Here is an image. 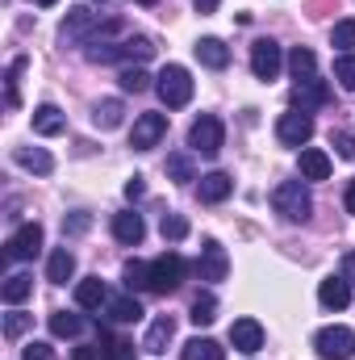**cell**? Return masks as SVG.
Returning <instances> with one entry per match:
<instances>
[{
  "mask_svg": "<svg viewBox=\"0 0 355 360\" xmlns=\"http://www.w3.org/2000/svg\"><path fill=\"white\" fill-rule=\"evenodd\" d=\"M117 30H121V21H96L88 4H76V8H67L59 38H63V46H88V42H100L105 34H117Z\"/></svg>",
  "mask_w": 355,
  "mask_h": 360,
  "instance_id": "6da1fadb",
  "label": "cell"
},
{
  "mask_svg": "<svg viewBox=\"0 0 355 360\" xmlns=\"http://www.w3.org/2000/svg\"><path fill=\"white\" fill-rule=\"evenodd\" d=\"M88 63H147L155 55V42L147 34H134V38H121V42H88L84 46Z\"/></svg>",
  "mask_w": 355,
  "mask_h": 360,
  "instance_id": "7a4b0ae2",
  "label": "cell"
},
{
  "mask_svg": "<svg viewBox=\"0 0 355 360\" xmlns=\"http://www.w3.org/2000/svg\"><path fill=\"white\" fill-rule=\"evenodd\" d=\"M272 210H276L284 222H305L309 210H314L309 188H305L301 180H284V184H276V188H272Z\"/></svg>",
  "mask_w": 355,
  "mask_h": 360,
  "instance_id": "3957f363",
  "label": "cell"
},
{
  "mask_svg": "<svg viewBox=\"0 0 355 360\" xmlns=\"http://www.w3.org/2000/svg\"><path fill=\"white\" fill-rule=\"evenodd\" d=\"M155 92H159V101H163L168 109H184V105L192 101V76H188V68L168 63V68L159 72V80H155Z\"/></svg>",
  "mask_w": 355,
  "mask_h": 360,
  "instance_id": "277c9868",
  "label": "cell"
},
{
  "mask_svg": "<svg viewBox=\"0 0 355 360\" xmlns=\"http://www.w3.org/2000/svg\"><path fill=\"white\" fill-rule=\"evenodd\" d=\"M222 143H226V126H222V117L201 113V117L188 126V151H196V155H217Z\"/></svg>",
  "mask_w": 355,
  "mask_h": 360,
  "instance_id": "5b68a950",
  "label": "cell"
},
{
  "mask_svg": "<svg viewBox=\"0 0 355 360\" xmlns=\"http://www.w3.org/2000/svg\"><path fill=\"white\" fill-rule=\"evenodd\" d=\"M184 256L180 252H163V256H155L151 260V293H176L180 281H184Z\"/></svg>",
  "mask_w": 355,
  "mask_h": 360,
  "instance_id": "8992f818",
  "label": "cell"
},
{
  "mask_svg": "<svg viewBox=\"0 0 355 360\" xmlns=\"http://www.w3.org/2000/svg\"><path fill=\"white\" fill-rule=\"evenodd\" d=\"M314 348H318V356L322 360H351L355 356V331L351 327H322L318 335H314Z\"/></svg>",
  "mask_w": 355,
  "mask_h": 360,
  "instance_id": "52a82bcc",
  "label": "cell"
},
{
  "mask_svg": "<svg viewBox=\"0 0 355 360\" xmlns=\"http://www.w3.org/2000/svg\"><path fill=\"white\" fill-rule=\"evenodd\" d=\"M276 139H280L284 147H305V143L314 139V117H309L305 109H288V113H280V122H276Z\"/></svg>",
  "mask_w": 355,
  "mask_h": 360,
  "instance_id": "ba28073f",
  "label": "cell"
},
{
  "mask_svg": "<svg viewBox=\"0 0 355 360\" xmlns=\"http://www.w3.org/2000/svg\"><path fill=\"white\" fill-rule=\"evenodd\" d=\"M163 134H168V117L163 113H142L134 122V130H130V147L134 151H151V147H159Z\"/></svg>",
  "mask_w": 355,
  "mask_h": 360,
  "instance_id": "9c48e42d",
  "label": "cell"
},
{
  "mask_svg": "<svg viewBox=\"0 0 355 360\" xmlns=\"http://www.w3.org/2000/svg\"><path fill=\"white\" fill-rule=\"evenodd\" d=\"M280 68H284L280 46H276L272 38H260V42L251 46V72H255V80H276Z\"/></svg>",
  "mask_w": 355,
  "mask_h": 360,
  "instance_id": "30bf717a",
  "label": "cell"
},
{
  "mask_svg": "<svg viewBox=\"0 0 355 360\" xmlns=\"http://www.w3.org/2000/svg\"><path fill=\"white\" fill-rule=\"evenodd\" d=\"M38 252H42V226H38V222H25V226L4 243V256H8V260H34Z\"/></svg>",
  "mask_w": 355,
  "mask_h": 360,
  "instance_id": "8fae6325",
  "label": "cell"
},
{
  "mask_svg": "<svg viewBox=\"0 0 355 360\" xmlns=\"http://www.w3.org/2000/svg\"><path fill=\"white\" fill-rule=\"evenodd\" d=\"M226 272H230L226 248H222L217 239H205V248H201V260H196V276H201V281H226Z\"/></svg>",
  "mask_w": 355,
  "mask_h": 360,
  "instance_id": "7c38bea8",
  "label": "cell"
},
{
  "mask_svg": "<svg viewBox=\"0 0 355 360\" xmlns=\"http://www.w3.org/2000/svg\"><path fill=\"white\" fill-rule=\"evenodd\" d=\"M293 105L297 109H322V105H330V84L326 80H318V76H309V80H297L293 84Z\"/></svg>",
  "mask_w": 355,
  "mask_h": 360,
  "instance_id": "4fadbf2b",
  "label": "cell"
},
{
  "mask_svg": "<svg viewBox=\"0 0 355 360\" xmlns=\"http://www.w3.org/2000/svg\"><path fill=\"white\" fill-rule=\"evenodd\" d=\"M318 302L326 306V310H347L351 306V281L339 272V276H326L322 285H318Z\"/></svg>",
  "mask_w": 355,
  "mask_h": 360,
  "instance_id": "5bb4252c",
  "label": "cell"
},
{
  "mask_svg": "<svg viewBox=\"0 0 355 360\" xmlns=\"http://www.w3.org/2000/svg\"><path fill=\"white\" fill-rule=\"evenodd\" d=\"M230 344L251 356V352L264 348V327H260L255 319H234V323H230Z\"/></svg>",
  "mask_w": 355,
  "mask_h": 360,
  "instance_id": "9a60e30c",
  "label": "cell"
},
{
  "mask_svg": "<svg viewBox=\"0 0 355 360\" xmlns=\"http://www.w3.org/2000/svg\"><path fill=\"white\" fill-rule=\"evenodd\" d=\"M142 235H147V226H142V214L126 210V214H117V218H113V239H117V243H126V248H138V243H142Z\"/></svg>",
  "mask_w": 355,
  "mask_h": 360,
  "instance_id": "2e32d148",
  "label": "cell"
},
{
  "mask_svg": "<svg viewBox=\"0 0 355 360\" xmlns=\"http://www.w3.org/2000/svg\"><path fill=\"white\" fill-rule=\"evenodd\" d=\"M172 335H176V319H172V314H159V319L151 323V331H147V340H142V352H151V356H159V352H168V344H172Z\"/></svg>",
  "mask_w": 355,
  "mask_h": 360,
  "instance_id": "e0dca14e",
  "label": "cell"
},
{
  "mask_svg": "<svg viewBox=\"0 0 355 360\" xmlns=\"http://www.w3.org/2000/svg\"><path fill=\"white\" fill-rule=\"evenodd\" d=\"M196 193H201L205 205H217V201H226V197L234 193V180L226 176V172H205L201 184H196Z\"/></svg>",
  "mask_w": 355,
  "mask_h": 360,
  "instance_id": "ac0fdd59",
  "label": "cell"
},
{
  "mask_svg": "<svg viewBox=\"0 0 355 360\" xmlns=\"http://www.w3.org/2000/svg\"><path fill=\"white\" fill-rule=\"evenodd\" d=\"M105 302H109V289H105L100 276H84V281L76 285V306H80V310H100Z\"/></svg>",
  "mask_w": 355,
  "mask_h": 360,
  "instance_id": "d6986e66",
  "label": "cell"
},
{
  "mask_svg": "<svg viewBox=\"0 0 355 360\" xmlns=\"http://www.w3.org/2000/svg\"><path fill=\"white\" fill-rule=\"evenodd\" d=\"M192 51H196V59H201L205 68H213V72H222V68L230 63V46H226L222 38H201Z\"/></svg>",
  "mask_w": 355,
  "mask_h": 360,
  "instance_id": "ffe728a7",
  "label": "cell"
},
{
  "mask_svg": "<svg viewBox=\"0 0 355 360\" xmlns=\"http://www.w3.org/2000/svg\"><path fill=\"white\" fill-rule=\"evenodd\" d=\"M13 160H17L25 172H38V176L55 172V160H51V151H42V147H17V151H13Z\"/></svg>",
  "mask_w": 355,
  "mask_h": 360,
  "instance_id": "44dd1931",
  "label": "cell"
},
{
  "mask_svg": "<svg viewBox=\"0 0 355 360\" xmlns=\"http://www.w3.org/2000/svg\"><path fill=\"white\" fill-rule=\"evenodd\" d=\"M105 314H109L113 323H138V319H142V302H138L134 293H121V297H109Z\"/></svg>",
  "mask_w": 355,
  "mask_h": 360,
  "instance_id": "7402d4cb",
  "label": "cell"
},
{
  "mask_svg": "<svg viewBox=\"0 0 355 360\" xmlns=\"http://www.w3.org/2000/svg\"><path fill=\"white\" fill-rule=\"evenodd\" d=\"M72 276H76V256H72L67 248H55V252H51V260H46V281L67 285Z\"/></svg>",
  "mask_w": 355,
  "mask_h": 360,
  "instance_id": "603a6c76",
  "label": "cell"
},
{
  "mask_svg": "<svg viewBox=\"0 0 355 360\" xmlns=\"http://www.w3.org/2000/svg\"><path fill=\"white\" fill-rule=\"evenodd\" d=\"M63 130H67V117L55 105H38L34 109V134H46L51 139V134H63Z\"/></svg>",
  "mask_w": 355,
  "mask_h": 360,
  "instance_id": "cb8c5ba5",
  "label": "cell"
},
{
  "mask_svg": "<svg viewBox=\"0 0 355 360\" xmlns=\"http://www.w3.org/2000/svg\"><path fill=\"white\" fill-rule=\"evenodd\" d=\"M330 176V155L318 151V147H305L301 151V180H326Z\"/></svg>",
  "mask_w": 355,
  "mask_h": 360,
  "instance_id": "d4e9b609",
  "label": "cell"
},
{
  "mask_svg": "<svg viewBox=\"0 0 355 360\" xmlns=\"http://www.w3.org/2000/svg\"><path fill=\"white\" fill-rule=\"evenodd\" d=\"M180 360H226V348H222L217 340H205V335H196V340H188V344H184Z\"/></svg>",
  "mask_w": 355,
  "mask_h": 360,
  "instance_id": "484cf974",
  "label": "cell"
},
{
  "mask_svg": "<svg viewBox=\"0 0 355 360\" xmlns=\"http://www.w3.org/2000/svg\"><path fill=\"white\" fill-rule=\"evenodd\" d=\"M121 113H126V105H121L117 96H109V101H96V105H92V122H96L100 130L121 126Z\"/></svg>",
  "mask_w": 355,
  "mask_h": 360,
  "instance_id": "4316f807",
  "label": "cell"
},
{
  "mask_svg": "<svg viewBox=\"0 0 355 360\" xmlns=\"http://www.w3.org/2000/svg\"><path fill=\"white\" fill-rule=\"evenodd\" d=\"M100 356L105 360H134V344L121 340V335H113L109 327H100Z\"/></svg>",
  "mask_w": 355,
  "mask_h": 360,
  "instance_id": "83f0119b",
  "label": "cell"
},
{
  "mask_svg": "<svg viewBox=\"0 0 355 360\" xmlns=\"http://www.w3.org/2000/svg\"><path fill=\"white\" fill-rule=\"evenodd\" d=\"M288 72H293V80H309V76L318 72V55H314L309 46H293V55H288Z\"/></svg>",
  "mask_w": 355,
  "mask_h": 360,
  "instance_id": "f1b7e54d",
  "label": "cell"
},
{
  "mask_svg": "<svg viewBox=\"0 0 355 360\" xmlns=\"http://www.w3.org/2000/svg\"><path fill=\"white\" fill-rule=\"evenodd\" d=\"M29 293H34V276H25V272H13V276L4 281V289H0V297H4L8 306H21Z\"/></svg>",
  "mask_w": 355,
  "mask_h": 360,
  "instance_id": "f546056e",
  "label": "cell"
},
{
  "mask_svg": "<svg viewBox=\"0 0 355 360\" xmlns=\"http://www.w3.org/2000/svg\"><path fill=\"white\" fill-rule=\"evenodd\" d=\"M84 327H88V323H84L80 314H67V310H55V314H51V335H59V340H76Z\"/></svg>",
  "mask_w": 355,
  "mask_h": 360,
  "instance_id": "4dcf8cb0",
  "label": "cell"
},
{
  "mask_svg": "<svg viewBox=\"0 0 355 360\" xmlns=\"http://www.w3.org/2000/svg\"><path fill=\"white\" fill-rule=\"evenodd\" d=\"M188 319H192L196 327H209V323L217 319V297H213V293H196V297H192V310H188Z\"/></svg>",
  "mask_w": 355,
  "mask_h": 360,
  "instance_id": "1f68e13d",
  "label": "cell"
},
{
  "mask_svg": "<svg viewBox=\"0 0 355 360\" xmlns=\"http://www.w3.org/2000/svg\"><path fill=\"white\" fill-rule=\"evenodd\" d=\"M121 276H126V289H151V264H142V260H130Z\"/></svg>",
  "mask_w": 355,
  "mask_h": 360,
  "instance_id": "d6a6232c",
  "label": "cell"
},
{
  "mask_svg": "<svg viewBox=\"0 0 355 360\" xmlns=\"http://www.w3.org/2000/svg\"><path fill=\"white\" fill-rule=\"evenodd\" d=\"M330 46H339L343 55H351V46H355V17L339 21V25L330 30Z\"/></svg>",
  "mask_w": 355,
  "mask_h": 360,
  "instance_id": "836d02e7",
  "label": "cell"
},
{
  "mask_svg": "<svg viewBox=\"0 0 355 360\" xmlns=\"http://www.w3.org/2000/svg\"><path fill=\"white\" fill-rule=\"evenodd\" d=\"M21 68H25V55H17L8 63V72H4V105L8 109H17V76H21Z\"/></svg>",
  "mask_w": 355,
  "mask_h": 360,
  "instance_id": "e575fe53",
  "label": "cell"
},
{
  "mask_svg": "<svg viewBox=\"0 0 355 360\" xmlns=\"http://www.w3.org/2000/svg\"><path fill=\"white\" fill-rule=\"evenodd\" d=\"M159 235H163V239H172V243H180V239L188 235V218H180V214H163Z\"/></svg>",
  "mask_w": 355,
  "mask_h": 360,
  "instance_id": "d590c367",
  "label": "cell"
},
{
  "mask_svg": "<svg viewBox=\"0 0 355 360\" xmlns=\"http://www.w3.org/2000/svg\"><path fill=\"white\" fill-rule=\"evenodd\" d=\"M335 80L347 92H355V55H339L335 59Z\"/></svg>",
  "mask_w": 355,
  "mask_h": 360,
  "instance_id": "8d00e7d4",
  "label": "cell"
},
{
  "mask_svg": "<svg viewBox=\"0 0 355 360\" xmlns=\"http://www.w3.org/2000/svg\"><path fill=\"white\" fill-rule=\"evenodd\" d=\"M151 89V76L142 68H126L121 72V92H147Z\"/></svg>",
  "mask_w": 355,
  "mask_h": 360,
  "instance_id": "74e56055",
  "label": "cell"
},
{
  "mask_svg": "<svg viewBox=\"0 0 355 360\" xmlns=\"http://www.w3.org/2000/svg\"><path fill=\"white\" fill-rule=\"evenodd\" d=\"M168 172H172V180H180V184L196 180V172H192V160H188V155H172V160H168Z\"/></svg>",
  "mask_w": 355,
  "mask_h": 360,
  "instance_id": "f35d334b",
  "label": "cell"
},
{
  "mask_svg": "<svg viewBox=\"0 0 355 360\" xmlns=\"http://www.w3.org/2000/svg\"><path fill=\"white\" fill-rule=\"evenodd\" d=\"M29 323H34L29 314H21V310H13V314L4 319V335H8V340H21V335L29 331Z\"/></svg>",
  "mask_w": 355,
  "mask_h": 360,
  "instance_id": "ab89813d",
  "label": "cell"
},
{
  "mask_svg": "<svg viewBox=\"0 0 355 360\" xmlns=\"http://www.w3.org/2000/svg\"><path fill=\"white\" fill-rule=\"evenodd\" d=\"M330 143L339 147V155H343V160H355V134L339 130V134H330Z\"/></svg>",
  "mask_w": 355,
  "mask_h": 360,
  "instance_id": "60d3db41",
  "label": "cell"
},
{
  "mask_svg": "<svg viewBox=\"0 0 355 360\" xmlns=\"http://www.w3.org/2000/svg\"><path fill=\"white\" fill-rule=\"evenodd\" d=\"M21 360H55V352H51V344H25V352H21Z\"/></svg>",
  "mask_w": 355,
  "mask_h": 360,
  "instance_id": "b9f144b4",
  "label": "cell"
},
{
  "mask_svg": "<svg viewBox=\"0 0 355 360\" xmlns=\"http://www.w3.org/2000/svg\"><path fill=\"white\" fill-rule=\"evenodd\" d=\"M84 231H88V214H72L63 222V235H84Z\"/></svg>",
  "mask_w": 355,
  "mask_h": 360,
  "instance_id": "7bdbcfd3",
  "label": "cell"
},
{
  "mask_svg": "<svg viewBox=\"0 0 355 360\" xmlns=\"http://www.w3.org/2000/svg\"><path fill=\"white\" fill-rule=\"evenodd\" d=\"M142 193H147V184H142V176H130V180H126V197H130V201H138Z\"/></svg>",
  "mask_w": 355,
  "mask_h": 360,
  "instance_id": "ee69618b",
  "label": "cell"
},
{
  "mask_svg": "<svg viewBox=\"0 0 355 360\" xmlns=\"http://www.w3.org/2000/svg\"><path fill=\"white\" fill-rule=\"evenodd\" d=\"M343 276L355 285V252H347V256H343Z\"/></svg>",
  "mask_w": 355,
  "mask_h": 360,
  "instance_id": "f6af8a7d",
  "label": "cell"
},
{
  "mask_svg": "<svg viewBox=\"0 0 355 360\" xmlns=\"http://www.w3.org/2000/svg\"><path fill=\"white\" fill-rule=\"evenodd\" d=\"M100 356V348H76V360H96Z\"/></svg>",
  "mask_w": 355,
  "mask_h": 360,
  "instance_id": "bcb514c9",
  "label": "cell"
},
{
  "mask_svg": "<svg viewBox=\"0 0 355 360\" xmlns=\"http://www.w3.org/2000/svg\"><path fill=\"white\" fill-rule=\"evenodd\" d=\"M217 8V0H196V13H213Z\"/></svg>",
  "mask_w": 355,
  "mask_h": 360,
  "instance_id": "7dc6e473",
  "label": "cell"
},
{
  "mask_svg": "<svg viewBox=\"0 0 355 360\" xmlns=\"http://www.w3.org/2000/svg\"><path fill=\"white\" fill-rule=\"evenodd\" d=\"M347 214H355V180L347 184Z\"/></svg>",
  "mask_w": 355,
  "mask_h": 360,
  "instance_id": "c3c4849f",
  "label": "cell"
},
{
  "mask_svg": "<svg viewBox=\"0 0 355 360\" xmlns=\"http://www.w3.org/2000/svg\"><path fill=\"white\" fill-rule=\"evenodd\" d=\"M34 4H42V8H51V4H59V0H34Z\"/></svg>",
  "mask_w": 355,
  "mask_h": 360,
  "instance_id": "681fc988",
  "label": "cell"
},
{
  "mask_svg": "<svg viewBox=\"0 0 355 360\" xmlns=\"http://www.w3.org/2000/svg\"><path fill=\"white\" fill-rule=\"evenodd\" d=\"M134 4H147V8H151V4H159V0H134Z\"/></svg>",
  "mask_w": 355,
  "mask_h": 360,
  "instance_id": "f907efd6",
  "label": "cell"
}]
</instances>
